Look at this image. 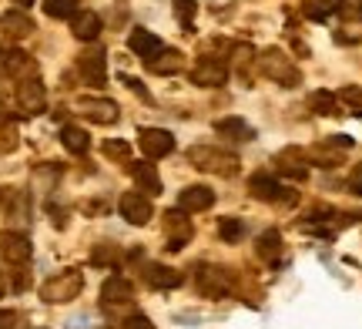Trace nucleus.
Masks as SVG:
<instances>
[{
    "label": "nucleus",
    "mask_w": 362,
    "mask_h": 329,
    "mask_svg": "<svg viewBox=\"0 0 362 329\" xmlns=\"http://www.w3.org/2000/svg\"><path fill=\"white\" fill-rule=\"evenodd\" d=\"M81 289H84V276H81L78 269H64V272H57L51 276L44 286H40V299L44 303H71V299H78Z\"/></svg>",
    "instance_id": "f257e3e1"
},
{
    "label": "nucleus",
    "mask_w": 362,
    "mask_h": 329,
    "mask_svg": "<svg viewBox=\"0 0 362 329\" xmlns=\"http://www.w3.org/2000/svg\"><path fill=\"white\" fill-rule=\"evenodd\" d=\"M121 329H155V326H151V319L148 316H131V319H124V326Z\"/></svg>",
    "instance_id": "72a5a7b5"
},
{
    "label": "nucleus",
    "mask_w": 362,
    "mask_h": 329,
    "mask_svg": "<svg viewBox=\"0 0 362 329\" xmlns=\"http://www.w3.org/2000/svg\"><path fill=\"white\" fill-rule=\"evenodd\" d=\"M175 13H178V17H181V24H185V27H192L194 4H192V0H178V4H175Z\"/></svg>",
    "instance_id": "473e14b6"
},
{
    "label": "nucleus",
    "mask_w": 362,
    "mask_h": 329,
    "mask_svg": "<svg viewBox=\"0 0 362 329\" xmlns=\"http://www.w3.org/2000/svg\"><path fill=\"white\" fill-rule=\"evenodd\" d=\"M255 64H259V71L265 74V78H272V81H279L282 88H296L298 81H302V74H298V67L285 57L282 51H265V54H259L255 57Z\"/></svg>",
    "instance_id": "f03ea898"
},
{
    "label": "nucleus",
    "mask_w": 362,
    "mask_h": 329,
    "mask_svg": "<svg viewBox=\"0 0 362 329\" xmlns=\"http://www.w3.org/2000/svg\"><path fill=\"white\" fill-rule=\"evenodd\" d=\"M349 188L356 195H362V165H356V171L349 175Z\"/></svg>",
    "instance_id": "f704fd0d"
},
{
    "label": "nucleus",
    "mask_w": 362,
    "mask_h": 329,
    "mask_svg": "<svg viewBox=\"0 0 362 329\" xmlns=\"http://www.w3.org/2000/svg\"><path fill=\"white\" fill-rule=\"evenodd\" d=\"M71 30H74L78 40H98V34H101V17L94 11H78L71 17Z\"/></svg>",
    "instance_id": "4468645a"
},
{
    "label": "nucleus",
    "mask_w": 362,
    "mask_h": 329,
    "mask_svg": "<svg viewBox=\"0 0 362 329\" xmlns=\"http://www.w3.org/2000/svg\"><path fill=\"white\" fill-rule=\"evenodd\" d=\"M78 71L81 78L88 81V84H104L107 81V57H104L101 47H90L78 57Z\"/></svg>",
    "instance_id": "0eeeda50"
},
{
    "label": "nucleus",
    "mask_w": 362,
    "mask_h": 329,
    "mask_svg": "<svg viewBox=\"0 0 362 329\" xmlns=\"http://www.w3.org/2000/svg\"><path fill=\"white\" fill-rule=\"evenodd\" d=\"M0 57H4V51H0Z\"/></svg>",
    "instance_id": "58836bf2"
},
{
    "label": "nucleus",
    "mask_w": 362,
    "mask_h": 329,
    "mask_svg": "<svg viewBox=\"0 0 362 329\" xmlns=\"http://www.w3.org/2000/svg\"><path fill=\"white\" fill-rule=\"evenodd\" d=\"M17 105H21V111H27V115H40L44 105H47V91H44V84H40L37 78L21 81V84H17Z\"/></svg>",
    "instance_id": "423d86ee"
},
{
    "label": "nucleus",
    "mask_w": 362,
    "mask_h": 329,
    "mask_svg": "<svg viewBox=\"0 0 362 329\" xmlns=\"http://www.w3.org/2000/svg\"><path fill=\"white\" fill-rule=\"evenodd\" d=\"M90 262L94 265H115L117 262V249L115 246H98V249L90 252Z\"/></svg>",
    "instance_id": "cd10ccee"
},
{
    "label": "nucleus",
    "mask_w": 362,
    "mask_h": 329,
    "mask_svg": "<svg viewBox=\"0 0 362 329\" xmlns=\"http://www.w3.org/2000/svg\"><path fill=\"white\" fill-rule=\"evenodd\" d=\"M13 4H21V7H30V4H34V0H13Z\"/></svg>",
    "instance_id": "e433bc0d"
},
{
    "label": "nucleus",
    "mask_w": 362,
    "mask_h": 329,
    "mask_svg": "<svg viewBox=\"0 0 362 329\" xmlns=\"http://www.w3.org/2000/svg\"><path fill=\"white\" fill-rule=\"evenodd\" d=\"M61 145L71 151V155H84L90 148V138L88 132H81V128H74V125H67L64 132H61Z\"/></svg>",
    "instance_id": "412c9836"
},
{
    "label": "nucleus",
    "mask_w": 362,
    "mask_h": 329,
    "mask_svg": "<svg viewBox=\"0 0 362 329\" xmlns=\"http://www.w3.org/2000/svg\"><path fill=\"white\" fill-rule=\"evenodd\" d=\"M81 111H84L94 125H115L117 121V105L107 101V98H81Z\"/></svg>",
    "instance_id": "f8f14e48"
},
{
    "label": "nucleus",
    "mask_w": 362,
    "mask_h": 329,
    "mask_svg": "<svg viewBox=\"0 0 362 329\" xmlns=\"http://www.w3.org/2000/svg\"><path fill=\"white\" fill-rule=\"evenodd\" d=\"M101 299H104L107 306L131 303V299H134V286H131V279H124V276H111V279H104V286H101Z\"/></svg>",
    "instance_id": "ddd939ff"
},
{
    "label": "nucleus",
    "mask_w": 362,
    "mask_h": 329,
    "mask_svg": "<svg viewBox=\"0 0 362 329\" xmlns=\"http://www.w3.org/2000/svg\"><path fill=\"white\" fill-rule=\"evenodd\" d=\"M44 13L57 21H71L78 13V0H44Z\"/></svg>",
    "instance_id": "b1692460"
},
{
    "label": "nucleus",
    "mask_w": 362,
    "mask_h": 329,
    "mask_svg": "<svg viewBox=\"0 0 362 329\" xmlns=\"http://www.w3.org/2000/svg\"><path fill=\"white\" fill-rule=\"evenodd\" d=\"M13 323H17V316L11 309H0V329H13Z\"/></svg>",
    "instance_id": "c9c22d12"
},
{
    "label": "nucleus",
    "mask_w": 362,
    "mask_h": 329,
    "mask_svg": "<svg viewBox=\"0 0 362 329\" xmlns=\"http://www.w3.org/2000/svg\"><path fill=\"white\" fill-rule=\"evenodd\" d=\"M215 132H218V134H235L238 142L255 138V132H252V128H248L242 118H225V121H218V125H215Z\"/></svg>",
    "instance_id": "4be33fe9"
},
{
    "label": "nucleus",
    "mask_w": 362,
    "mask_h": 329,
    "mask_svg": "<svg viewBox=\"0 0 362 329\" xmlns=\"http://www.w3.org/2000/svg\"><path fill=\"white\" fill-rule=\"evenodd\" d=\"M17 148V128L7 125V128H0V151H13Z\"/></svg>",
    "instance_id": "2f4dec72"
},
{
    "label": "nucleus",
    "mask_w": 362,
    "mask_h": 329,
    "mask_svg": "<svg viewBox=\"0 0 362 329\" xmlns=\"http://www.w3.org/2000/svg\"><path fill=\"white\" fill-rule=\"evenodd\" d=\"M242 232H245V225L238 222V219H225V222H221V229H218V236L225 238V242H235Z\"/></svg>",
    "instance_id": "c756f323"
},
{
    "label": "nucleus",
    "mask_w": 362,
    "mask_h": 329,
    "mask_svg": "<svg viewBox=\"0 0 362 329\" xmlns=\"http://www.w3.org/2000/svg\"><path fill=\"white\" fill-rule=\"evenodd\" d=\"M0 24H4V30L13 34V37H27V34L34 30V21H30L24 11H7L0 17Z\"/></svg>",
    "instance_id": "6ab92c4d"
},
{
    "label": "nucleus",
    "mask_w": 362,
    "mask_h": 329,
    "mask_svg": "<svg viewBox=\"0 0 362 329\" xmlns=\"http://www.w3.org/2000/svg\"><path fill=\"white\" fill-rule=\"evenodd\" d=\"M30 238L21 236V232H0V255L11 265H24L30 259Z\"/></svg>",
    "instance_id": "9d476101"
},
{
    "label": "nucleus",
    "mask_w": 362,
    "mask_h": 329,
    "mask_svg": "<svg viewBox=\"0 0 362 329\" xmlns=\"http://www.w3.org/2000/svg\"><path fill=\"white\" fill-rule=\"evenodd\" d=\"M117 209H121V215H124L131 225H148L151 222V215H155L151 198L141 195V192H124L121 202H117Z\"/></svg>",
    "instance_id": "20e7f679"
},
{
    "label": "nucleus",
    "mask_w": 362,
    "mask_h": 329,
    "mask_svg": "<svg viewBox=\"0 0 362 329\" xmlns=\"http://www.w3.org/2000/svg\"><path fill=\"white\" fill-rule=\"evenodd\" d=\"M188 158L198 165V168L205 171H215V175H235L238 171V158L228 155V151H218V148H192L188 151Z\"/></svg>",
    "instance_id": "7ed1b4c3"
},
{
    "label": "nucleus",
    "mask_w": 362,
    "mask_h": 329,
    "mask_svg": "<svg viewBox=\"0 0 362 329\" xmlns=\"http://www.w3.org/2000/svg\"><path fill=\"white\" fill-rule=\"evenodd\" d=\"M192 81L202 84V88H221L228 81V67L221 64V61H215V57H202L192 71Z\"/></svg>",
    "instance_id": "6e6552de"
},
{
    "label": "nucleus",
    "mask_w": 362,
    "mask_h": 329,
    "mask_svg": "<svg viewBox=\"0 0 362 329\" xmlns=\"http://www.w3.org/2000/svg\"><path fill=\"white\" fill-rule=\"evenodd\" d=\"M309 105L319 111V115H336V94H329V91H315L309 98Z\"/></svg>",
    "instance_id": "a878e982"
},
{
    "label": "nucleus",
    "mask_w": 362,
    "mask_h": 329,
    "mask_svg": "<svg viewBox=\"0 0 362 329\" xmlns=\"http://www.w3.org/2000/svg\"><path fill=\"white\" fill-rule=\"evenodd\" d=\"M131 175H134V182L141 185L144 192L161 195V175L155 171V165H148V161H134V165H131Z\"/></svg>",
    "instance_id": "a211bd4d"
},
{
    "label": "nucleus",
    "mask_w": 362,
    "mask_h": 329,
    "mask_svg": "<svg viewBox=\"0 0 362 329\" xmlns=\"http://www.w3.org/2000/svg\"><path fill=\"white\" fill-rule=\"evenodd\" d=\"M128 47H131L134 54H141L144 61H148L151 54L161 51V37H158V34H151V30H144V27H138V30H131Z\"/></svg>",
    "instance_id": "dca6fc26"
},
{
    "label": "nucleus",
    "mask_w": 362,
    "mask_h": 329,
    "mask_svg": "<svg viewBox=\"0 0 362 329\" xmlns=\"http://www.w3.org/2000/svg\"><path fill=\"white\" fill-rule=\"evenodd\" d=\"M339 101H346V105H352V111H356V115H362V88H342V91H339Z\"/></svg>",
    "instance_id": "c85d7f7f"
},
{
    "label": "nucleus",
    "mask_w": 362,
    "mask_h": 329,
    "mask_svg": "<svg viewBox=\"0 0 362 329\" xmlns=\"http://www.w3.org/2000/svg\"><path fill=\"white\" fill-rule=\"evenodd\" d=\"M104 155H107V158H121V161H128L131 148L124 145V142H107V145H104Z\"/></svg>",
    "instance_id": "7c9ffc66"
},
{
    "label": "nucleus",
    "mask_w": 362,
    "mask_h": 329,
    "mask_svg": "<svg viewBox=\"0 0 362 329\" xmlns=\"http://www.w3.org/2000/svg\"><path fill=\"white\" fill-rule=\"evenodd\" d=\"M138 145H141V151L148 158H165V155L175 151V138L165 128H141L138 132Z\"/></svg>",
    "instance_id": "39448f33"
},
{
    "label": "nucleus",
    "mask_w": 362,
    "mask_h": 329,
    "mask_svg": "<svg viewBox=\"0 0 362 329\" xmlns=\"http://www.w3.org/2000/svg\"><path fill=\"white\" fill-rule=\"evenodd\" d=\"M228 272L225 269H218V265H202V272H198V289L205 292V296H211V299H221L225 292H228Z\"/></svg>",
    "instance_id": "9b49d317"
},
{
    "label": "nucleus",
    "mask_w": 362,
    "mask_h": 329,
    "mask_svg": "<svg viewBox=\"0 0 362 329\" xmlns=\"http://www.w3.org/2000/svg\"><path fill=\"white\" fill-rule=\"evenodd\" d=\"M144 64H148L151 74H178L181 71V54L178 51H165V47H161V51L151 54Z\"/></svg>",
    "instance_id": "f3484780"
},
{
    "label": "nucleus",
    "mask_w": 362,
    "mask_h": 329,
    "mask_svg": "<svg viewBox=\"0 0 362 329\" xmlns=\"http://www.w3.org/2000/svg\"><path fill=\"white\" fill-rule=\"evenodd\" d=\"M0 292H4V282H0Z\"/></svg>",
    "instance_id": "4c0bfd02"
},
{
    "label": "nucleus",
    "mask_w": 362,
    "mask_h": 329,
    "mask_svg": "<svg viewBox=\"0 0 362 329\" xmlns=\"http://www.w3.org/2000/svg\"><path fill=\"white\" fill-rule=\"evenodd\" d=\"M279 168L288 171V175H296V178H305V165H302V161H296V151H285V155H279Z\"/></svg>",
    "instance_id": "bb28decb"
},
{
    "label": "nucleus",
    "mask_w": 362,
    "mask_h": 329,
    "mask_svg": "<svg viewBox=\"0 0 362 329\" xmlns=\"http://www.w3.org/2000/svg\"><path fill=\"white\" fill-rule=\"evenodd\" d=\"M248 188H252V195L262 198V202H275V198H279V192H282V185L275 182L272 175H252Z\"/></svg>",
    "instance_id": "aec40b11"
},
{
    "label": "nucleus",
    "mask_w": 362,
    "mask_h": 329,
    "mask_svg": "<svg viewBox=\"0 0 362 329\" xmlns=\"http://www.w3.org/2000/svg\"><path fill=\"white\" fill-rule=\"evenodd\" d=\"M144 279H148V286H151V289H175V286H181V272H178V269L161 265V262H151V265H148Z\"/></svg>",
    "instance_id": "2eb2a0df"
},
{
    "label": "nucleus",
    "mask_w": 362,
    "mask_h": 329,
    "mask_svg": "<svg viewBox=\"0 0 362 329\" xmlns=\"http://www.w3.org/2000/svg\"><path fill=\"white\" fill-rule=\"evenodd\" d=\"M215 205V192L208 185H188L185 192L178 195V212L185 215H194V212H205Z\"/></svg>",
    "instance_id": "1a4fd4ad"
},
{
    "label": "nucleus",
    "mask_w": 362,
    "mask_h": 329,
    "mask_svg": "<svg viewBox=\"0 0 362 329\" xmlns=\"http://www.w3.org/2000/svg\"><path fill=\"white\" fill-rule=\"evenodd\" d=\"M0 64H4V71H7V74H11V78H21V74H24V71H30V57H27L24 51H11L7 54V57H0Z\"/></svg>",
    "instance_id": "5701e85b"
},
{
    "label": "nucleus",
    "mask_w": 362,
    "mask_h": 329,
    "mask_svg": "<svg viewBox=\"0 0 362 329\" xmlns=\"http://www.w3.org/2000/svg\"><path fill=\"white\" fill-rule=\"evenodd\" d=\"M279 232L272 229V232H265V236L259 238V259H265V262H275L279 259Z\"/></svg>",
    "instance_id": "393cba45"
}]
</instances>
